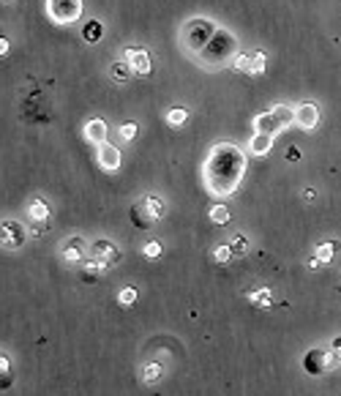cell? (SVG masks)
Listing matches in <instances>:
<instances>
[{
	"label": "cell",
	"instance_id": "obj_1",
	"mask_svg": "<svg viewBox=\"0 0 341 396\" xmlns=\"http://www.w3.org/2000/svg\"><path fill=\"white\" fill-rule=\"evenodd\" d=\"M249 154L235 143H216L203 161V183L210 197H232L243 183Z\"/></svg>",
	"mask_w": 341,
	"mask_h": 396
},
{
	"label": "cell",
	"instance_id": "obj_2",
	"mask_svg": "<svg viewBox=\"0 0 341 396\" xmlns=\"http://www.w3.org/2000/svg\"><path fill=\"white\" fill-rule=\"evenodd\" d=\"M235 55H238V36L232 30H227V28H218L216 36L207 41V47L194 55V61H197L200 69L218 72L224 66H232Z\"/></svg>",
	"mask_w": 341,
	"mask_h": 396
},
{
	"label": "cell",
	"instance_id": "obj_3",
	"mask_svg": "<svg viewBox=\"0 0 341 396\" xmlns=\"http://www.w3.org/2000/svg\"><path fill=\"white\" fill-rule=\"evenodd\" d=\"M216 30H218V25H216L213 19L192 17V19H186V25L180 28V44H183V50L194 58L200 50L207 47V41L216 36Z\"/></svg>",
	"mask_w": 341,
	"mask_h": 396
},
{
	"label": "cell",
	"instance_id": "obj_4",
	"mask_svg": "<svg viewBox=\"0 0 341 396\" xmlns=\"http://www.w3.org/2000/svg\"><path fill=\"white\" fill-rule=\"evenodd\" d=\"M164 213H167V205H164L156 194H145L134 208H132V222H134L136 227L147 230V227L158 225V222L164 219Z\"/></svg>",
	"mask_w": 341,
	"mask_h": 396
},
{
	"label": "cell",
	"instance_id": "obj_5",
	"mask_svg": "<svg viewBox=\"0 0 341 396\" xmlns=\"http://www.w3.org/2000/svg\"><path fill=\"white\" fill-rule=\"evenodd\" d=\"M82 0H44V11L55 25H74L82 19Z\"/></svg>",
	"mask_w": 341,
	"mask_h": 396
},
{
	"label": "cell",
	"instance_id": "obj_6",
	"mask_svg": "<svg viewBox=\"0 0 341 396\" xmlns=\"http://www.w3.org/2000/svg\"><path fill=\"white\" fill-rule=\"evenodd\" d=\"M336 366V355L331 347H311L306 355H303V372L309 377H320L325 372H331Z\"/></svg>",
	"mask_w": 341,
	"mask_h": 396
},
{
	"label": "cell",
	"instance_id": "obj_7",
	"mask_svg": "<svg viewBox=\"0 0 341 396\" xmlns=\"http://www.w3.org/2000/svg\"><path fill=\"white\" fill-rule=\"evenodd\" d=\"M320 118H322V112H320V104H314V101H300L295 107V126L300 132H314L320 126Z\"/></svg>",
	"mask_w": 341,
	"mask_h": 396
},
{
	"label": "cell",
	"instance_id": "obj_8",
	"mask_svg": "<svg viewBox=\"0 0 341 396\" xmlns=\"http://www.w3.org/2000/svg\"><path fill=\"white\" fill-rule=\"evenodd\" d=\"M87 254H90V249L82 243V238L79 236L68 238L66 243L61 246V257H63V262H66V265H74V268H82V265L87 262Z\"/></svg>",
	"mask_w": 341,
	"mask_h": 396
},
{
	"label": "cell",
	"instance_id": "obj_9",
	"mask_svg": "<svg viewBox=\"0 0 341 396\" xmlns=\"http://www.w3.org/2000/svg\"><path fill=\"white\" fill-rule=\"evenodd\" d=\"M90 257L99 260V262H104V265H110V268L118 265V262L123 260L121 249H118L112 240H107V238H99V240L90 243Z\"/></svg>",
	"mask_w": 341,
	"mask_h": 396
},
{
	"label": "cell",
	"instance_id": "obj_10",
	"mask_svg": "<svg viewBox=\"0 0 341 396\" xmlns=\"http://www.w3.org/2000/svg\"><path fill=\"white\" fill-rule=\"evenodd\" d=\"M96 161L104 172H118L121 164H123V151L118 145H110V143H101L96 145Z\"/></svg>",
	"mask_w": 341,
	"mask_h": 396
},
{
	"label": "cell",
	"instance_id": "obj_11",
	"mask_svg": "<svg viewBox=\"0 0 341 396\" xmlns=\"http://www.w3.org/2000/svg\"><path fill=\"white\" fill-rule=\"evenodd\" d=\"M123 61H129V63H132L134 74H139V77H150V72H153L150 52H147V50H142V47H126V50H123Z\"/></svg>",
	"mask_w": 341,
	"mask_h": 396
},
{
	"label": "cell",
	"instance_id": "obj_12",
	"mask_svg": "<svg viewBox=\"0 0 341 396\" xmlns=\"http://www.w3.org/2000/svg\"><path fill=\"white\" fill-rule=\"evenodd\" d=\"M25 230H22V225H19V222H8V219H6V222H3V225H0V243H3V249H11V251H14V249H19V246H22V243H25Z\"/></svg>",
	"mask_w": 341,
	"mask_h": 396
},
{
	"label": "cell",
	"instance_id": "obj_13",
	"mask_svg": "<svg viewBox=\"0 0 341 396\" xmlns=\"http://www.w3.org/2000/svg\"><path fill=\"white\" fill-rule=\"evenodd\" d=\"M273 143H276V134H265V132H254L249 145H246V154L249 156H268L273 151Z\"/></svg>",
	"mask_w": 341,
	"mask_h": 396
},
{
	"label": "cell",
	"instance_id": "obj_14",
	"mask_svg": "<svg viewBox=\"0 0 341 396\" xmlns=\"http://www.w3.org/2000/svg\"><path fill=\"white\" fill-rule=\"evenodd\" d=\"M82 134H85V140H87L90 145H101V143H107L110 129H107V123H104L101 118H90V121L82 126Z\"/></svg>",
	"mask_w": 341,
	"mask_h": 396
},
{
	"label": "cell",
	"instance_id": "obj_15",
	"mask_svg": "<svg viewBox=\"0 0 341 396\" xmlns=\"http://www.w3.org/2000/svg\"><path fill=\"white\" fill-rule=\"evenodd\" d=\"M251 129H254V132H265V134H278V132H284V123L278 121V115H276L273 110H268V112L254 115Z\"/></svg>",
	"mask_w": 341,
	"mask_h": 396
},
{
	"label": "cell",
	"instance_id": "obj_16",
	"mask_svg": "<svg viewBox=\"0 0 341 396\" xmlns=\"http://www.w3.org/2000/svg\"><path fill=\"white\" fill-rule=\"evenodd\" d=\"M28 219H30V225H47L50 222V205L44 200H30L28 202Z\"/></svg>",
	"mask_w": 341,
	"mask_h": 396
},
{
	"label": "cell",
	"instance_id": "obj_17",
	"mask_svg": "<svg viewBox=\"0 0 341 396\" xmlns=\"http://www.w3.org/2000/svg\"><path fill=\"white\" fill-rule=\"evenodd\" d=\"M246 298H249V304H254L257 309H271L273 304H276V295H273V290H268V287L251 290Z\"/></svg>",
	"mask_w": 341,
	"mask_h": 396
},
{
	"label": "cell",
	"instance_id": "obj_18",
	"mask_svg": "<svg viewBox=\"0 0 341 396\" xmlns=\"http://www.w3.org/2000/svg\"><path fill=\"white\" fill-rule=\"evenodd\" d=\"M164 375H167V369H164L161 364H145V366H142V383H145V386H156V383H161V380H164Z\"/></svg>",
	"mask_w": 341,
	"mask_h": 396
},
{
	"label": "cell",
	"instance_id": "obj_19",
	"mask_svg": "<svg viewBox=\"0 0 341 396\" xmlns=\"http://www.w3.org/2000/svg\"><path fill=\"white\" fill-rule=\"evenodd\" d=\"M339 254V243L336 240H325V243H320L317 249H314V257L322 262V265H328V262H333V257Z\"/></svg>",
	"mask_w": 341,
	"mask_h": 396
},
{
	"label": "cell",
	"instance_id": "obj_20",
	"mask_svg": "<svg viewBox=\"0 0 341 396\" xmlns=\"http://www.w3.org/2000/svg\"><path fill=\"white\" fill-rule=\"evenodd\" d=\"M132 74H134V69H132L129 61H118V63L110 66V77L115 79V82H121V85H126L132 79Z\"/></svg>",
	"mask_w": 341,
	"mask_h": 396
},
{
	"label": "cell",
	"instance_id": "obj_21",
	"mask_svg": "<svg viewBox=\"0 0 341 396\" xmlns=\"http://www.w3.org/2000/svg\"><path fill=\"white\" fill-rule=\"evenodd\" d=\"M101 36H104V25H101L99 19H90V22L82 28V39H85L87 44H99Z\"/></svg>",
	"mask_w": 341,
	"mask_h": 396
},
{
	"label": "cell",
	"instance_id": "obj_22",
	"mask_svg": "<svg viewBox=\"0 0 341 396\" xmlns=\"http://www.w3.org/2000/svg\"><path fill=\"white\" fill-rule=\"evenodd\" d=\"M186 121H189V110H186V107H172V110L167 112V126H172V129L186 126Z\"/></svg>",
	"mask_w": 341,
	"mask_h": 396
},
{
	"label": "cell",
	"instance_id": "obj_23",
	"mask_svg": "<svg viewBox=\"0 0 341 396\" xmlns=\"http://www.w3.org/2000/svg\"><path fill=\"white\" fill-rule=\"evenodd\" d=\"M273 112L278 115V121L284 123V129L295 126V107H289V104H273Z\"/></svg>",
	"mask_w": 341,
	"mask_h": 396
},
{
	"label": "cell",
	"instance_id": "obj_24",
	"mask_svg": "<svg viewBox=\"0 0 341 396\" xmlns=\"http://www.w3.org/2000/svg\"><path fill=\"white\" fill-rule=\"evenodd\" d=\"M207 216H210V222H213V225H227L232 213H229V205H224V202H216V205L207 211Z\"/></svg>",
	"mask_w": 341,
	"mask_h": 396
},
{
	"label": "cell",
	"instance_id": "obj_25",
	"mask_svg": "<svg viewBox=\"0 0 341 396\" xmlns=\"http://www.w3.org/2000/svg\"><path fill=\"white\" fill-rule=\"evenodd\" d=\"M107 271H110V265H104V262H99V260H93V257H90V260L82 265V273H85V279H87V282H90L93 276L107 273Z\"/></svg>",
	"mask_w": 341,
	"mask_h": 396
},
{
	"label": "cell",
	"instance_id": "obj_26",
	"mask_svg": "<svg viewBox=\"0 0 341 396\" xmlns=\"http://www.w3.org/2000/svg\"><path fill=\"white\" fill-rule=\"evenodd\" d=\"M229 246H232L235 254H249L251 251V240L243 236V233H235V236L229 238Z\"/></svg>",
	"mask_w": 341,
	"mask_h": 396
},
{
	"label": "cell",
	"instance_id": "obj_27",
	"mask_svg": "<svg viewBox=\"0 0 341 396\" xmlns=\"http://www.w3.org/2000/svg\"><path fill=\"white\" fill-rule=\"evenodd\" d=\"M232 69L240 72V74H249L251 72V52H238L232 58Z\"/></svg>",
	"mask_w": 341,
	"mask_h": 396
},
{
	"label": "cell",
	"instance_id": "obj_28",
	"mask_svg": "<svg viewBox=\"0 0 341 396\" xmlns=\"http://www.w3.org/2000/svg\"><path fill=\"white\" fill-rule=\"evenodd\" d=\"M118 134H121V143H134L136 134H139V126H136L134 121H126V123L118 129Z\"/></svg>",
	"mask_w": 341,
	"mask_h": 396
},
{
	"label": "cell",
	"instance_id": "obj_29",
	"mask_svg": "<svg viewBox=\"0 0 341 396\" xmlns=\"http://www.w3.org/2000/svg\"><path fill=\"white\" fill-rule=\"evenodd\" d=\"M232 257H235V251H232V246H229V243H224V246H216V249H213V260H216V262H221V265L232 262Z\"/></svg>",
	"mask_w": 341,
	"mask_h": 396
},
{
	"label": "cell",
	"instance_id": "obj_30",
	"mask_svg": "<svg viewBox=\"0 0 341 396\" xmlns=\"http://www.w3.org/2000/svg\"><path fill=\"white\" fill-rule=\"evenodd\" d=\"M265 61H268V58H265V52H260V50H257V52H251V72H249V74H251V77L262 74V72H265Z\"/></svg>",
	"mask_w": 341,
	"mask_h": 396
},
{
	"label": "cell",
	"instance_id": "obj_31",
	"mask_svg": "<svg viewBox=\"0 0 341 396\" xmlns=\"http://www.w3.org/2000/svg\"><path fill=\"white\" fill-rule=\"evenodd\" d=\"M142 257H145V260H158V257H161V243H158V240H147V243L142 246Z\"/></svg>",
	"mask_w": 341,
	"mask_h": 396
},
{
	"label": "cell",
	"instance_id": "obj_32",
	"mask_svg": "<svg viewBox=\"0 0 341 396\" xmlns=\"http://www.w3.org/2000/svg\"><path fill=\"white\" fill-rule=\"evenodd\" d=\"M118 304H121V306H126V309H129V306H134V304H136V290H134V287H123V290L118 293Z\"/></svg>",
	"mask_w": 341,
	"mask_h": 396
},
{
	"label": "cell",
	"instance_id": "obj_33",
	"mask_svg": "<svg viewBox=\"0 0 341 396\" xmlns=\"http://www.w3.org/2000/svg\"><path fill=\"white\" fill-rule=\"evenodd\" d=\"M317 197H320V194H317V189H311V186H306V189H303V200H306V202H317Z\"/></svg>",
	"mask_w": 341,
	"mask_h": 396
},
{
	"label": "cell",
	"instance_id": "obj_34",
	"mask_svg": "<svg viewBox=\"0 0 341 396\" xmlns=\"http://www.w3.org/2000/svg\"><path fill=\"white\" fill-rule=\"evenodd\" d=\"M331 350H333V355H336V364H341V336H336V339L331 342Z\"/></svg>",
	"mask_w": 341,
	"mask_h": 396
},
{
	"label": "cell",
	"instance_id": "obj_35",
	"mask_svg": "<svg viewBox=\"0 0 341 396\" xmlns=\"http://www.w3.org/2000/svg\"><path fill=\"white\" fill-rule=\"evenodd\" d=\"M287 161H300V151L292 145V148H287Z\"/></svg>",
	"mask_w": 341,
	"mask_h": 396
},
{
	"label": "cell",
	"instance_id": "obj_36",
	"mask_svg": "<svg viewBox=\"0 0 341 396\" xmlns=\"http://www.w3.org/2000/svg\"><path fill=\"white\" fill-rule=\"evenodd\" d=\"M0 55H8V39H0Z\"/></svg>",
	"mask_w": 341,
	"mask_h": 396
},
{
	"label": "cell",
	"instance_id": "obj_37",
	"mask_svg": "<svg viewBox=\"0 0 341 396\" xmlns=\"http://www.w3.org/2000/svg\"><path fill=\"white\" fill-rule=\"evenodd\" d=\"M0 372H3V375L8 372V358H6V355H0Z\"/></svg>",
	"mask_w": 341,
	"mask_h": 396
},
{
	"label": "cell",
	"instance_id": "obj_38",
	"mask_svg": "<svg viewBox=\"0 0 341 396\" xmlns=\"http://www.w3.org/2000/svg\"><path fill=\"white\" fill-rule=\"evenodd\" d=\"M3 3H14V0H3Z\"/></svg>",
	"mask_w": 341,
	"mask_h": 396
}]
</instances>
